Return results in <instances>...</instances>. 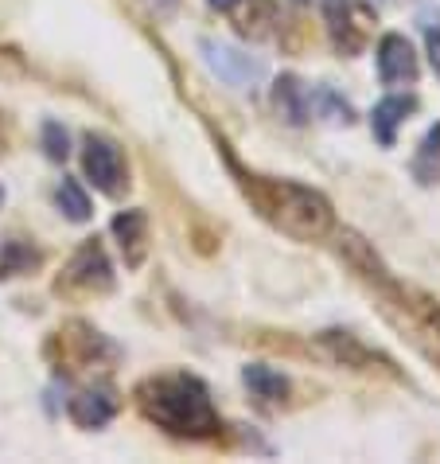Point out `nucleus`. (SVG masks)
<instances>
[{
    "label": "nucleus",
    "instance_id": "ddd939ff",
    "mask_svg": "<svg viewBox=\"0 0 440 464\" xmlns=\"http://www.w3.org/2000/svg\"><path fill=\"white\" fill-rule=\"evenodd\" d=\"M417 110V98L413 94H390V98H382L378 106H374V113H370V125H374V137L382 140L386 149L397 140V125L409 118V113Z\"/></svg>",
    "mask_w": 440,
    "mask_h": 464
},
{
    "label": "nucleus",
    "instance_id": "20e7f679",
    "mask_svg": "<svg viewBox=\"0 0 440 464\" xmlns=\"http://www.w3.org/2000/svg\"><path fill=\"white\" fill-rule=\"evenodd\" d=\"M113 289V269H110V257L98 242H86L67 262L59 277V293H110Z\"/></svg>",
    "mask_w": 440,
    "mask_h": 464
},
{
    "label": "nucleus",
    "instance_id": "f8f14e48",
    "mask_svg": "<svg viewBox=\"0 0 440 464\" xmlns=\"http://www.w3.org/2000/svg\"><path fill=\"white\" fill-rule=\"evenodd\" d=\"M273 106H277V113L289 125H304L308 118H312V94H308V86L296 79V74H281V79H277Z\"/></svg>",
    "mask_w": 440,
    "mask_h": 464
},
{
    "label": "nucleus",
    "instance_id": "9d476101",
    "mask_svg": "<svg viewBox=\"0 0 440 464\" xmlns=\"http://www.w3.org/2000/svg\"><path fill=\"white\" fill-rule=\"evenodd\" d=\"M113 238L121 242V254H125V266H140L148 254V215L145 211H121L113 218Z\"/></svg>",
    "mask_w": 440,
    "mask_h": 464
},
{
    "label": "nucleus",
    "instance_id": "39448f33",
    "mask_svg": "<svg viewBox=\"0 0 440 464\" xmlns=\"http://www.w3.org/2000/svg\"><path fill=\"white\" fill-rule=\"evenodd\" d=\"M82 169H86L90 179H94V188L106 191V196H118V191L129 184V179H125V157H121V149L113 145L110 137H98V133L86 137Z\"/></svg>",
    "mask_w": 440,
    "mask_h": 464
},
{
    "label": "nucleus",
    "instance_id": "dca6fc26",
    "mask_svg": "<svg viewBox=\"0 0 440 464\" xmlns=\"http://www.w3.org/2000/svg\"><path fill=\"white\" fill-rule=\"evenodd\" d=\"M55 199H59V208H62V215H67L71 223H86V218H90V196L79 184H74V179H62L59 191H55Z\"/></svg>",
    "mask_w": 440,
    "mask_h": 464
},
{
    "label": "nucleus",
    "instance_id": "f257e3e1",
    "mask_svg": "<svg viewBox=\"0 0 440 464\" xmlns=\"http://www.w3.org/2000/svg\"><path fill=\"white\" fill-rule=\"evenodd\" d=\"M340 254L359 269V277L382 296L386 316H390L394 324L433 359V363H440V304L433 301V296L421 293V289H413V285H401V281H394L390 269L382 266V257L374 254L370 242H362L359 235H351V230H343Z\"/></svg>",
    "mask_w": 440,
    "mask_h": 464
},
{
    "label": "nucleus",
    "instance_id": "9b49d317",
    "mask_svg": "<svg viewBox=\"0 0 440 464\" xmlns=\"http://www.w3.org/2000/svg\"><path fill=\"white\" fill-rule=\"evenodd\" d=\"M71 421L82 425V430H98V425H106L113 414H118V394L106 391V386H98V391H82L71 398Z\"/></svg>",
    "mask_w": 440,
    "mask_h": 464
},
{
    "label": "nucleus",
    "instance_id": "0eeeda50",
    "mask_svg": "<svg viewBox=\"0 0 440 464\" xmlns=\"http://www.w3.org/2000/svg\"><path fill=\"white\" fill-rule=\"evenodd\" d=\"M323 20H328L331 44L340 47L343 55H355V51H362V44H367V32H362L351 0H323Z\"/></svg>",
    "mask_w": 440,
    "mask_h": 464
},
{
    "label": "nucleus",
    "instance_id": "aec40b11",
    "mask_svg": "<svg viewBox=\"0 0 440 464\" xmlns=\"http://www.w3.org/2000/svg\"><path fill=\"white\" fill-rule=\"evenodd\" d=\"M211 5H215V8H234L238 0H211Z\"/></svg>",
    "mask_w": 440,
    "mask_h": 464
},
{
    "label": "nucleus",
    "instance_id": "6e6552de",
    "mask_svg": "<svg viewBox=\"0 0 440 464\" xmlns=\"http://www.w3.org/2000/svg\"><path fill=\"white\" fill-rule=\"evenodd\" d=\"M203 51H206V63H211V71L223 82H230V86H250V82L262 79V63H253L250 55H242V51H234V47L206 40Z\"/></svg>",
    "mask_w": 440,
    "mask_h": 464
},
{
    "label": "nucleus",
    "instance_id": "6ab92c4d",
    "mask_svg": "<svg viewBox=\"0 0 440 464\" xmlns=\"http://www.w3.org/2000/svg\"><path fill=\"white\" fill-rule=\"evenodd\" d=\"M429 63H433V71L440 74V28L429 32Z\"/></svg>",
    "mask_w": 440,
    "mask_h": 464
},
{
    "label": "nucleus",
    "instance_id": "f03ea898",
    "mask_svg": "<svg viewBox=\"0 0 440 464\" xmlns=\"http://www.w3.org/2000/svg\"><path fill=\"white\" fill-rule=\"evenodd\" d=\"M242 191L253 203L262 218H269L281 235L296 242H316L335 227L331 203L316 188H304L296 179H273V176H250L242 172Z\"/></svg>",
    "mask_w": 440,
    "mask_h": 464
},
{
    "label": "nucleus",
    "instance_id": "7ed1b4c3",
    "mask_svg": "<svg viewBox=\"0 0 440 464\" xmlns=\"http://www.w3.org/2000/svg\"><path fill=\"white\" fill-rule=\"evenodd\" d=\"M137 406L148 421H157L172 437H215L218 414L211 406V394L196 375H157L137 386Z\"/></svg>",
    "mask_w": 440,
    "mask_h": 464
},
{
    "label": "nucleus",
    "instance_id": "1a4fd4ad",
    "mask_svg": "<svg viewBox=\"0 0 440 464\" xmlns=\"http://www.w3.org/2000/svg\"><path fill=\"white\" fill-rule=\"evenodd\" d=\"M320 352L335 359V363L343 367H355V371H374V367H394L390 359L374 355L370 347H362L355 336H347V332H323L320 336Z\"/></svg>",
    "mask_w": 440,
    "mask_h": 464
},
{
    "label": "nucleus",
    "instance_id": "4468645a",
    "mask_svg": "<svg viewBox=\"0 0 440 464\" xmlns=\"http://www.w3.org/2000/svg\"><path fill=\"white\" fill-rule=\"evenodd\" d=\"M242 379H245V386H250V394L257 398V402H265V406L284 402V398H289V379H284L281 371L265 367V363H250L242 371Z\"/></svg>",
    "mask_w": 440,
    "mask_h": 464
},
{
    "label": "nucleus",
    "instance_id": "423d86ee",
    "mask_svg": "<svg viewBox=\"0 0 440 464\" xmlns=\"http://www.w3.org/2000/svg\"><path fill=\"white\" fill-rule=\"evenodd\" d=\"M378 79L386 86H406L417 79V55H413V44L406 35H382L378 40Z\"/></svg>",
    "mask_w": 440,
    "mask_h": 464
},
{
    "label": "nucleus",
    "instance_id": "f3484780",
    "mask_svg": "<svg viewBox=\"0 0 440 464\" xmlns=\"http://www.w3.org/2000/svg\"><path fill=\"white\" fill-rule=\"evenodd\" d=\"M35 262H40V254H35L32 246H24V242H8L5 257H0V277H16V274H24V269H32Z\"/></svg>",
    "mask_w": 440,
    "mask_h": 464
},
{
    "label": "nucleus",
    "instance_id": "a211bd4d",
    "mask_svg": "<svg viewBox=\"0 0 440 464\" xmlns=\"http://www.w3.org/2000/svg\"><path fill=\"white\" fill-rule=\"evenodd\" d=\"M43 152L51 160H67V129H62L59 121H47L43 125Z\"/></svg>",
    "mask_w": 440,
    "mask_h": 464
},
{
    "label": "nucleus",
    "instance_id": "2eb2a0df",
    "mask_svg": "<svg viewBox=\"0 0 440 464\" xmlns=\"http://www.w3.org/2000/svg\"><path fill=\"white\" fill-rule=\"evenodd\" d=\"M413 176H417L421 184H433L440 176V125H433L429 133H425L421 152H417V160H413Z\"/></svg>",
    "mask_w": 440,
    "mask_h": 464
}]
</instances>
